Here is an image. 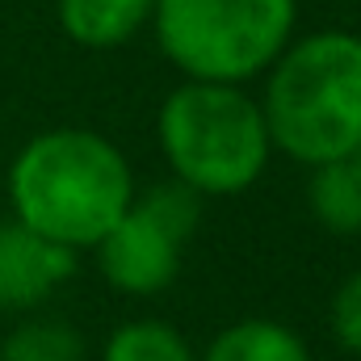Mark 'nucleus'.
Instances as JSON below:
<instances>
[{
  "instance_id": "1",
  "label": "nucleus",
  "mask_w": 361,
  "mask_h": 361,
  "mask_svg": "<svg viewBox=\"0 0 361 361\" xmlns=\"http://www.w3.org/2000/svg\"><path fill=\"white\" fill-rule=\"evenodd\" d=\"M13 219L72 252L92 248L135 202L126 156L97 130H42L8 169Z\"/></svg>"
},
{
  "instance_id": "2",
  "label": "nucleus",
  "mask_w": 361,
  "mask_h": 361,
  "mask_svg": "<svg viewBox=\"0 0 361 361\" xmlns=\"http://www.w3.org/2000/svg\"><path fill=\"white\" fill-rule=\"evenodd\" d=\"M261 114L269 143L290 160L315 169L349 160L361 143V38L319 30L290 38L265 72Z\"/></svg>"
},
{
  "instance_id": "3",
  "label": "nucleus",
  "mask_w": 361,
  "mask_h": 361,
  "mask_svg": "<svg viewBox=\"0 0 361 361\" xmlns=\"http://www.w3.org/2000/svg\"><path fill=\"white\" fill-rule=\"evenodd\" d=\"M156 130L173 177L202 197L252 189L273 156L261 101L244 85L185 80L164 97Z\"/></svg>"
},
{
  "instance_id": "4",
  "label": "nucleus",
  "mask_w": 361,
  "mask_h": 361,
  "mask_svg": "<svg viewBox=\"0 0 361 361\" xmlns=\"http://www.w3.org/2000/svg\"><path fill=\"white\" fill-rule=\"evenodd\" d=\"M298 0H156L152 25L185 80L244 85L294 38Z\"/></svg>"
},
{
  "instance_id": "5",
  "label": "nucleus",
  "mask_w": 361,
  "mask_h": 361,
  "mask_svg": "<svg viewBox=\"0 0 361 361\" xmlns=\"http://www.w3.org/2000/svg\"><path fill=\"white\" fill-rule=\"evenodd\" d=\"M180 248L185 240H177L164 223H156L139 202H130V210L92 244L101 277L114 290L135 294V298L160 294L177 281Z\"/></svg>"
},
{
  "instance_id": "6",
  "label": "nucleus",
  "mask_w": 361,
  "mask_h": 361,
  "mask_svg": "<svg viewBox=\"0 0 361 361\" xmlns=\"http://www.w3.org/2000/svg\"><path fill=\"white\" fill-rule=\"evenodd\" d=\"M72 248L42 240L17 219L0 223V311H34L76 273Z\"/></svg>"
},
{
  "instance_id": "7",
  "label": "nucleus",
  "mask_w": 361,
  "mask_h": 361,
  "mask_svg": "<svg viewBox=\"0 0 361 361\" xmlns=\"http://www.w3.org/2000/svg\"><path fill=\"white\" fill-rule=\"evenodd\" d=\"M156 0H59V25L89 51H114L152 21Z\"/></svg>"
},
{
  "instance_id": "8",
  "label": "nucleus",
  "mask_w": 361,
  "mask_h": 361,
  "mask_svg": "<svg viewBox=\"0 0 361 361\" xmlns=\"http://www.w3.org/2000/svg\"><path fill=\"white\" fill-rule=\"evenodd\" d=\"M307 206L332 235H361V169L357 160L315 164L307 180Z\"/></svg>"
},
{
  "instance_id": "9",
  "label": "nucleus",
  "mask_w": 361,
  "mask_h": 361,
  "mask_svg": "<svg viewBox=\"0 0 361 361\" xmlns=\"http://www.w3.org/2000/svg\"><path fill=\"white\" fill-rule=\"evenodd\" d=\"M197 361H311L307 341L277 319H240L223 328Z\"/></svg>"
},
{
  "instance_id": "10",
  "label": "nucleus",
  "mask_w": 361,
  "mask_h": 361,
  "mask_svg": "<svg viewBox=\"0 0 361 361\" xmlns=\"http://www.w3.org/2000/svg\"><path fill=\"white\" fill-rule=\"evenodd\" d=\"M0 361H85V336L68 319L38 315L4 336Z\"/></svg>"
},
{
  "instance_id": "11",
  "label": "nucleus",
  "mask_w": 361,
  "mask_h": 361,
  "mask_svg": "<svg viewBox=\"0 0 361 361\" xmlns=\"http://www.w3.org/2000/svg\"><path fill=\"white\" fill-rule=\"evenodd\" d=\"M101 361H197L189 341L164 319H130L114 328Z\"/></svg>"
},
{
  "instance_id": "12",
  "label": "nucleus",
  "mask_w": 361,
  "mask_h": 361,
  "mask_svg": "<svg viewBox=\"0 0 361 361\" xmlns=\"http://www.w3.org/2000/svg\"><path fill=\"white\" fill-rule=\"evenodd\" d=\"M139 206H143L156 223H164L177 240H189V235L197 231V223H202V193H193V189L180 185L177 177L164 180V185H156L147 197H139Z\"/></svg>"
},
{
  "instance_id": "13",
  "label": "nucleus",
  "mask_w": 361,
  "mask_h": 361,
  "mask_svg": "<svg viewBox=\"0 0 361 361\" xmlns=\"http://www.w3.org/2000/svg\"><path fill=\"white\" fill-rule=\"evenodd\" d=\"M332 336L341 349L361 357V269L349 273L332 298Z\"/></svg>"
},
{
  "instance_id": "14",
  "label": "nucleus",
  "mask_w": 361,
  "mask_h": 361,
  "mask_svg": "<svg viewBox=\"0 0 361 361\" xmlns=\"http://www.w3.org/2000/svg\"><path fill=\"white\" fill-rule=\"evenodd\" d=\"M353 160H357V169H361V143H357V152H353Z\"/></svg>"
}]
</instances>
